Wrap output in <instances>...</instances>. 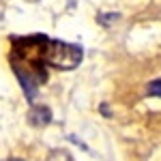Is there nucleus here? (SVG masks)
Masks as SVG:
<instances>
[{"label": "nucleus", "mask_w": 161, "mask_h": 161, "mask_svg": "<svg viewBox=\"0 0 161 161\" xmlns=\"http://www.w3.org/2000/svg\"><path fill=\"white\" fill-rule=\"evenodd\" d=\"M47 41L50 37L45 35L11 39L9 62L30 101L37 97L39 88L47 82Z\"/></svg>", "instance_id": "f257e3e1"}, {"label": "nucleus", "mask_w": 161, "mask_h": 161, "mask_svg": "<svg viewBox=\"0 0 161 161\" xmlns=\"http://www.w3.org/2000/svg\"><path fill=\"white\" fill-rule=\"evenodd\" d=\"M82 56H84V52H82L80 45L64 43V41H58V39L47 41V67L71 71L82 62Z\"/></svg>", "instance_id": "f03ea898"}, {"label": "nucleus", "mask_w": 161, "mask_h": 161, "mask_svg": "<svg viewBox=\"0 0 161 161\" xmlns=\"http://www.w3.org/2000/svg\"><path fill=\"white\" fill-rule=\"evenodd\" d=\"M28 120H30V125H35V127H45V125L52 120L50 108H43V105L32 108V110H30V114H28Z\"/></svg>", "instance_id": "7ed1b4c3"}, {"label": "nucleus", "mask_w": 161, "mask_h": 161, "mask_svg": "<svg viewBox=\"0 0 161 161\" xmlns=\"http://www.w3.org/2000/svg\"><path fill=\"white\" fill-rule=\"evenodd\" d=\"M47 161H75V159L71 157V153H67V150H62V148H56L50 153Z\"/></svg>", "instance_id": "20e7f679"}, {"label": "nucleus", "mask_w": 161, "mask_h": 161, "mask_svg": "<svg viewBox=\"0 0 161 161\" xmlns=\"http://www.w3.org/2000/svg\"><path fill=\"white\" fill-rule=\"evenodd\" d=\"M146 92H148L150 97H161V80H153L146 88Z\"/></svg>", "instance_id": "39448f33"}, {"label": "nucleus", "mask_w": 161, "mask_h": 161, "mask_svg": "<svg viewBox=\"0 0 161 161\" xmlns=\"http://www.w3.org/2000/svg\"><path fill=\"white\" fill-rule=\"evenodd\" d=\"M9 161H19V159H9Z\"/></svg>", "instance_id": "423d86ee"}]
</instances>
